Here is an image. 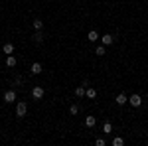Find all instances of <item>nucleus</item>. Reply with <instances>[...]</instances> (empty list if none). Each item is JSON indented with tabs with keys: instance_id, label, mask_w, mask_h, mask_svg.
<instances>
[{
	"instance_id": "nucleus-1",
	"label": "nucleus",
	"mask_w": 148,
	"mask_h": 146,
	"mask_svg": "<svg viewBox=\"0 0 148 146\" xmlns=\"http://www.w3.org/2000/svg\"><path fill=\"white\" fill-rule=\"evenodd\" d=\"M26 112H28V105H26L24 101H18L16 103V114L22 119V117H26Z\"/></svg>"
},
{
	"instance_id": "nucleus-2",
	"label": "nucleus",
	"mask_w": 148,
	"mask_h": 146,
	"mask_svg": "<svg viewBox=\"0 0 148 146\" xmlns=\"http://www.w3.org/2000/svg\"><path fill=\"white\" fill-rule=\"evenodd\" d=\"M44 95H46V91H44V87H40V85H36L34 89H32V97H34L36 101L44 99Z\"/></svg>"
},
{
	"instance_id": "nucleus-3",
	"label": "nucleus",
	"mask_w": 148,
	"mask_h": 146,
	"mask_svg": "<svg viewBox=\"0 0 148 146\" xmlns=\"http://www.w3.org/2000/svg\"><path fill=\"white\" fill-rule=\"evenodd\" d=\"M4 101H6V103H16V91H14V89L4 91Z\"/></svg>"
},
{
	"instance_id": "nucleus-4",
	"label": "nucleus",
	"mask_w": 148,
	"mask_h": 146,
	"mask_svg": "<svg viewBox=\"0 0 148 146\" xmlns=\"http://www.w3.org/2000/svg\"><path fill=\"white\" fill-rule=\"evenodd\" d=\"M128 103H130L132 107H140V105H142V97L134 93V95H130V97H128Z\"/></svg>"
},
{
	"instance_id": "nucleus-5",
	"label": "nucleus",
	"mask_w": 148,
	"mask_h": 146,
	"mask_svg": "<svg viewBox=\"0 0 148 146\" xmlns=\"http://www.w3.org/2000/svg\"><path fill=\"white\" fill-rule=\"evenodd\" d=\"M42 71H44L42 63H40V61H34V63H32V67H30V73H32V75H40Z\"/></svg>"
},
{
	"instance_id": "nucleus-6",
	"label": "nucleus",
	"mask_w": 148,
	"mask_h": 146,
	"mask_svg": "<svg viewBox=\"0 0 148 146\" xmlns=\"http://www.w3.org/2000/svg\"><path fill=\"white\" fill-rule=\"evenodd\" d=\"M101 44H103V45H111V44H114V36H111V34L101 36Z\"/></svg>"
},
{
	"instance_id": "nucleus-7",
	"label": "nucleus",
	"mask_w": 148,
	"mask_h": 146,
	"mask_svg": "<svg viewBox=\"0 0 148 146\" xmlns=\"http://www.w3.org/2000/svg\"><path fill=\"white\" fill-rule=\"evenodd\" d=\"M2 51H4L6 56H12V53H14V44H10V42L4 44V45H2Z\"/></svg>"
},
{
	"instance_id": "nucleus-8",
	"label": "nucleus",
	"mask_w": 148,
	"mask_h": 146,
	"mask_svg": "<svg viewBox=\"0 0 148 146\" xmlns=\"http://www.w3.org/2000/svg\"><path fill=\"white\" fill-rule=\"evenodd\" d=\"M85 91H87V83H83L75 89V97H85Z\"/></svg>"
},
{
	"instance_id": "nucleus-9",
	"label": "nucleus",
	"mask_w": 148,
	"mask_h": 146,
	"mask_svg": "<svg viewBox=\"0 0 148 146\" xmlns=\"http://www.w3.org/2000/svg\"><path fill=\"white\" fill-rule=\"evenodd\" d=\"M99 38H101V36H99V32H97V30H91V32L87 34V40H89V42H97Z\"/></svg>"
},
{
	"instance_id": "nucleus-10",
	"label": "nucleus",
	"mask_w": 148,
	"mask_h": 146,
	"mask_svg": "<svg viewBox=\"0 0 148 146\" xmlns=\"http://www.w3.org/2000/svg\"><path fill=\"white\" fill-rule=\"evenodd\" d=\"M32 42H34V44H42V42H44V34H42V32H36V34L32 36Z\"/></svg>"
},
{
	"instance_id": "nucleus-11",
	"label": "nucleus",
	"mask_w": 148,
	"mask_h": 146,
	"mask_svg": "<svg viewBox=\"0 0 148 146\" xmlns=\"http://www.w3.org/2000/svg\"><path fill=\"white\" fill-rule=\"evenodd\" d=\"M16 57L14 56H6V67H16Z\"/></svg>"
},
{
	"instance_id": "nucleus-12",
	"label": "nucleus",
	"mask_w": 148,
	"mask_h": 146,
	"mask_svg": "<svg viewBox=\"0 0 148 146\" xmlns=\"http://www.w3.org/2000/svg\"><path fill=\"white\" fill-rule=\"evenodd\" d=\"M85 97H87V99H95V97H97V89L87 87V91H85Z\"/></svg>"
},
{
	"instance_id": "nucleus-13",
	"label": "nucleus",
	"mask_w": 148,
	"mask_h": 146,
	"mask_svg": "<svg viewBox=\"0 0 148 146\" xmlns=\"http://www.w3.org/2000/svg\"><path fill=\"white\" fill-rule=\"evenodd\" d=\"M95 124H97V119H95V117H85V126L93 128Z\"/></svg>"
},
{
	"instance_id": "nucleus-14",
	"label": "nucleus",
	"mask_w": 148,
	"mask_h": 146,
	"mask_svg": "<svg viewBox=\"0 0 148 146\" xmlns=\"http://www.w3.org/2000/svg\"><path fill=\"white\" fill-rule=\"evenodd\" d=\"M125 103H128L126 95L125 93H119V95H116V105H125Z\"/></svg>"
},
{
	"instance_id": "nucleus-15",
	"label": "nucleus",
	"mask_w": 148,
	"mask_h": 146,
	"mask_svg": "<svg viewBox=\"0 0 148 146\" xmlns=\"http://www.w3.org/2000/svg\"><path fill=\"white\" fill-rule=\"evenodd\" d=\"M32 26H34V30H36V32H42V28H44V22L36 18L34 22H32Z\"/></svg>"
},
{
	"instance_id": "nucleus-16",
	"label": "nucleus",
	"mask_w": 148,
	"mask_h": 146,
	"mask_svg": "<svg viewBox=\"0 0 148 146\" xmlns=\"http://www.w3.org/2000/svg\"><path fill=\"white\" fill-rule=\"evenodd\" d=\"M103 132H105V134H111V132H113V124L105 123V124H103Z\"/></svg>"
},
{
	"instance_id": "nucleus-17",
	"label": "nucleus",
	"mask_w": 148,
	"mask_h": 146,
	"mask_svg": "<svg viewBox=\"0 0 148 146\" xmlns=\"http://www.w3.org/2000/svg\"><path fill=\"white\" fill-rule=\"evenodd\" d=\"M95 53H97V56L101 57V56H105V53H107V49H105V45H97V49H95Z\"/></svg>"
},
{
	"instance_id": "nucleus-18",
	"label": "nucleus",
	"mask_w": 148,
	"mask_h": 146,
	"mask_svg": "<svg viewBox=\"0 0 148 146\" xmlns=\"http://www.w3.org/2000/svg\"><path fill=\"white\" fill-rule=\"evenodd\" d=\"M123 144H125V140H123L121 136H114L113 138V146H123Z\"/></svg>"
},
{
	"instance_id": "nucleus-19",
	"label": "nucleus",
	"mask_w": 148,
	"mask_h": 146,
	"mask_svg": "<svg viewBox=\"0 0 148 146\" xmlns=\"http://www.w3.org/2000/svg\"><path fill=\"white\" fill-rule=\"evenodd\" d=\"M79 112V107L77 105H69V114H77Z\"/></svg>"
},
{
	"instance_id": "nucleus-20",
	"label": "nucleus",
	"mask_w": 148,
	"mask_h": 146,
	"mask_svg": "<svg viewBox=\"0 0 148 146\" xmlns=\"http://www.w3.org/2000/svg\"><path fill=\"white\" fill-rule=\"evenodd\" d=\"M14 83H16V87H20V85L24 83V77H20V75H18V77L14 79Z\"/></svg>"
},
{
	"instance_id": "nucleus-21",
	"label": "nucleus",
	"mask_w": 148,
	"mask_h": 146,
	"mask_svg": "<svg viewBox=\"0 0 148 146\" xmlns=\"http://www.w3.org/2000/svg\"><path fill=\"white\" fill-rule=\"evenodd\" d=\"M95 144H97V146H105V144H107V142H105L103 138H97V140H95Z\"/></svg>"
}]
</instances>
